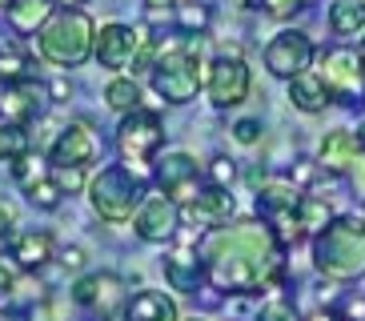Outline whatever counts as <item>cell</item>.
<instances>
[{
  "mask_svg": "<svg viewBox=\"0 0 365 321\" xmlns=\"http://www.w3.org/2000/svg\"><path fill=\"white\" fill-rule=\"evenodd\" d=\"M44 108V85L36 81H12L0 88V121H33Z\"/></svg>",
  "mask_w": 365,
  "mask_h": 321,
  "instance_id": "16",
  "label": "cell"
},
{
  "mask_svg": "<svg viewBox=\"0 0 365 321\" xmlns=\"http://www.w3.org/2000/svg\"><path fill=\"white\" fill-rule=\"evenodd\" d=\"M233 197H229V189H221V185H205L201 193L193 197V205H189V217L201 225H225L229 217H233Z\"/></svg>",
  "mask_w": 365,
  "mask_h": 321,
  "instance_id": "20",
  "label": "cell"
},
{
  "mask_svg": "<svg viewBox=\"0 0 365 321\" xmlns=\"http://www.w3.org/2000/svg\"><path fill=\"white\" fill-rule=\"evenodd\" d=\"M329 221H333V213H329V205H325L322 197H301V225H305V233L317 237Z\"/></svg>",
  "mask_w": 365,
  "mask_h": 321,
  "instance_id": "26",
  "label": "cell"
},
{
  "mask_svg": "<svg viewBox=\"0 0 365 321\" xmlns=\"http://www.w3.org/2000/svg\"><path fill=\"white\" fill-rule=\"evenodd\" d=\"M12 221H16V209H12V205H4V201H0V241H4V237L12 233Z\"/></svg>",
  "mask_w": 365,
  "mask_h": 321,
  "instance_id": "37",
  "label": "cell"
},
{
  "mask_svg": "<svg viewBox=\"0 0 365 321\" xmlns=\"http://www.w3.org/2000/svg\"><path fill=\"white\" fill-rule=\"evenodd\" d=\"M357 141H361V149H365V125H361V128H357Z\"/></svg>",
  "mask_w": 365,
  "mask_h": 321,
  "instance_id": "43",
  "label": "cell"
},
{
  "mask_svg": "<svg viewBox=\"0 0 365 321\" xmlns=\"http://www.w3.org/2000/svg\"><path fill=\"white\" fill-rule=\"evenodd\" d=\"M361 157V141L345 128H333L322 137V149H317V160H322L325 173H349Z\"/></svg>",
  "mask_w": 365,
  "mask_h": 321,
  "instance_id": "17",
  "label": "cell"
},
{
  "mask_svg": "<svg viewBox=\"0 0 365 321\" xmlns=\"http://www.w3.org/2000/svg\"><path fill=\"white\" fill-rule=\"evenodd\" d=\"M317 76L325 81L337 105H365V56L354 49H329L317 61Z\"/></svg>",
  "mask_w": 365,
  "mask_h": 321,
  "instance_id": "6",
  "label": "cell"
},
{
  "mask_svg": "<svg viewBox=\"0 0 365 321\" xmlns=\"http://www.w3.org/2000/svg\"><path fill=\"white\" fill-rule=\"evenodd\" d=\"M233 137L241 141V145H257V137H261V121H253V117L237 121V125H233Z\"/></svg>",
  "mask_w": 365,
  "mask_h": 321,
  "instance_id": "33",
  "label": "cell"
},
{
  "mask_svg": "<svg viewBox=\"0 0 365 321\" xmlns=\"http://www.w3.org/2000/svg\"><path fill=\"white\" fill-rule=\"evenodd\" d=\"M133 229L145 241H169L181 229V205L173 201V197H165V193L161 197H145V205L133 217Z\"/></svg>",
  "mask_w": 365,
  "mask_h": 321,
  "instance_id": "14",
  "label": "cell"
},
{
  "mask_svg": "<svg viewBox=\"0 0 365 321\" xmlns=\"http://www.w3.org/2000/svg\"><path fill=\"white\" fill-rule=\"evenodd\" d=\"M24 68H29L24 53H16V49H0V81H4V85L24 81Z\"/></svg>",
  "mask_w": 365,
  "mask_h": 321,
  "instance_id": "29",
  "label": "cell"
},
{
  "mask_svg": "<svg viewBox=\"0 0 365 321\" xmlns=\"http://www.w3.org/2000/svg\"><path fill=\"white\" fill-rule=\"evenodd\" d=\"M53 177H56V185H61V189H68V193H76L81 185H85V169H56Z\"/></svg>",
  "mask_w": 365,
  "mask_h": 321,
  "instance_id": "36",
  "label": "cell"
},
{
  "mask_svg": "<svg viewBox=\"0 0 365 321\" xmlns=\"http://www.w3.org/2000/svg\"><path fill=\"white\" fill-rule=\"evenodd\" d=\"M309 64H313V41L305 36V32L285 29V32H277V36L269 41V49H265V68H269L273 76H281V81H293V76L309 73Z\"/></svg>",
  "mask_w": 365,
  "mask_h": 321,
  "instance_id": "9",
  "label": "cell"
},
{
  "mask_svg": "<svg viewBox=\"0 0 365 321\" xmlns=\"http://www.w3.org/2000/svg\"><path fill=\"white\" fill-rule=\"evenodd\" d=\"M337 317L341 321H365V297H345L337 305Z\"/></svg>",
  "mask_w": 365,
  "mask_h": 321,
  "instance_id": "34",
  "label": "cell"
},
{
  "mask_svg": "<svg viewBox=\"0 0 365 321\" xmlns=\"http://www.w3.org/2000/svg\"><path fill=\"white\" fill-rule=\"evenodd\" d=\"M289 101H293V108H301V113H322L333 96H329V88H325V81L317 73H301V76L289 81Z\"/></svg>",
  "mask_w": 365,
  "mask_h": 321,
  "instance_id": "22",
  "label": "cell"
},
{
  "mask_svg": "<svg viewBox=\"0 0 365 321\" xmlns=\"http://www.w3.org/2000/svg\"><path fill=\"white\" fill-rule=\"evenodd\" d=\"M205 96L213 108H233L249 96V64L237 49H225L205 73Z\"/></svg>",
  "mask_w": 365,
  "mask_h": 321,
  "instance_id": "7",
  "label": "cell"
},
{
  "mask_svg": "<svg viewBox=\"0 0 365 321\" xmlns=\"http://www.w3.org/2000/svg\"><path fill=\"white\" fill-rule=\"evenodd\" d=\"M193 321H201V317H193Z\"/></svg>",
  "mask_w": 365,
  "mask_h": 321,
  "instance_id": "47",
  "label": "cell"
},
{
  "mask_svg": "<svg viewBox=\"0 0 365 321\" xmlns=\"http://www.w3.org/2000/svg\"><path fill=\"white\" fill-rule=\"evenodd\" d=\"M361 221H365V209H361Z\"/></svg>",
  "mask_w": 365,
  "mask_h": 321,
  "instance_id": "45",
  "label": "cell"
},
{
  "mask_svg": "<svg viewBox=\"0 0 365 321\" xmlns=\"http://www.w3.org/2000/svg\"><path fill=\"white\" fill-rule=\"evenodd\" d=\"M257 321H297V310H293V301H285V297H269L265 305H261Z\"/></svg>",
  "mask_w": 365,
  "mask_h": 321,
  "instance_id": "31",
  "label": "cell"
},
{
  "mask_svg": "<svg viewBox=\"0 0 365 321\" xmlns=\"http://www.w3.org/2000/svg\"><path fill=\"white\" fill-rule=\"evenodd\" d=\"M329 29L337 36H357L365 29V0H337L329 9Z\"/></svg>",
  "mask_w": 365,
  "mask_h": 321,
  "instance_id": "23",
  "label": "cell"
},
{
  "mask_svg": "<svg viewBox=\"0 0 365 321\" xmlns=\"http://www.w3.org/2000/svg\"><path fill=\"white\" fill-rule=\"evenodd\" d=\"M73 297L76 305H85V310H97L101 317H113V313L120 310V305H129L125 301V281L117 277V273H88V277H81L73 285Z\"/></svg>",
  "mask_w": 365,
  "mask_h": 321,
  "instance_id": "13",
  "label": "cell"
},
{
  "mask_svg": "<svg viewBox=\"0 0 365 321\" xmlns=\"http://www.w3.org/2000/svg\"><path fill=\"white\" fill-rule=\"evenodd\" d=\"M12 293H16V277H12V269L0 265V301L12 297Z\"/></svg>",
  "mask_w": 365,
  "mask_h": 321,
  "instance_id": "39",
  "label": "cell"
},
{
  "mask_svg": "<svg viewBox=\"0 0 365 321\" xmlns=\"http://www.w3.org/2000/svg\"><path fill=\"white\" fill-rule=\"evenodd\" d=\"M145 4H149V16H161V12L173 9V0H145Z\"/></svg>",
  "mask_w": 365,
  "mask_h": 321,
  "instance_id": "40",
  "label": "cell"
},
{
  "mask_svg": "<svg viewBox=\"0 0 365 321\" xmlns=\"http://www.w3.org/2000/svg\"><path fill=\"white\" fill-rule=\"evenodd\" d=\"M177 24H181L185 32H205L209 9H205V4H177Z\"/></svg>",
  "mask_w": 365,
  "mask_h": 321,
  "instance_id": "30",
  "label": "cell"
},
{
  "mask_svg": "<svg viewBox=\"0 0 365 321\" xmlns=\"http://www.w3.org/2000/svg\"><path fill=\"white\" fill-rule=\"evenodd\" d=\"M105 101L117 113H137V101H140V88L133 85L129 76H117V81H108V88H105Z\"/></svg>",
  "mask_w": 365,
  "mask_h": 321,
  "instance_id": "25",
  "label": "cell"
},
{
  "mask_svg": "<svg viewBox=\"0 0 365 321\" xmlns=\"http://www.w3.org/2000/svg\"><path fill=\"white\" fill-rule=\"evenodd\" d=\"M33 149V137L21 121H0V160H21Z\"/></svg>",
  "mask_w": 365,
  "mask_h": 321,
  "instance_id": "24",
  "label": "cell"
},
{
  "mask_svg": "<svg viewBox=\"0 0 365 321\" xmlns=\"http://www.w3.org/2000/svg\"><path fill=\"white\" fill-rule=\"evenodd\" d=\"M361 56H365V53H361Z\"/></svg>",
  "mask_w": 365,
  "mask_h": 321,
  "instance_id": "48",
  "label": "cell"
},
{
  "mask_svg": "<svg viewBox=\"0 0 365 321\" xmlns=\"http://www.w3.org/2000/svg\"><path fill=\"white\" fill-rule=\"evenodd\" d=\"M149 44H153V36H145L140 29H129V24H105L93 53H97V61L105 64V68H133Z\"/></svg>",
  "mask_w": 365,
  "mask_h": 321,
  "instance_id": "10",
  "label": "cell"
},
{
  "mask_svg": "<svg viewBox=\"0 0 365 321\" xmlns=\"http://www.w3.org/2000/svg\"><path fill=\"white\" fill-rule=\"evenodd\" d=\"M309 321H341V317H337V313H329V310H325V313H313Z\"/></svg>",
  "mask_w": 365,
  "mask_h": 321,
  "instance_id": "42",
  "label": "cell"
},
{
  "mask_svg": "<svg viewBox=\"0 0 365 321\" xmlns=\"http://www.w3.org/2000/svg\"><path fill=\"white\" fill-rule=\"evenodd\" d=\"M161 269H165V281H169L177 293H197V289H201V281L209 277V273H205L201 253H197L193 245L169 249V253H165V261H161Z\"/></svg>",
  "mask_w": 365,
  "mask_h": 321,
  "instance_id": "15",
  "label": "cell"
},
{
  "mask_svg": "<svg viewBox=\"0 0 365 321\" xmlns=\"http://www.w3.org/2000/svg\"><path fill=\"white\" fill-rule=\"evenodd\" d=\"M201 261L209 285L225 293H257L281 285L285 277V245L265 221H237L205 233Z\"/></svg>",
  "mask_w": 365,
  "mask_h": 321,
  "instance_id": "1",
  "label": "cell"
},
{
  "mask_svg": "<svg viewBox=\"0 0 365 321\" xmlns=\"http://www.w3.org/2000/svg\"><path fill=\"white\" fill-rule=\"evenodd\" d=\"M9 257L16 261L21 269H41L53 261V237L44 233V229H24V233L12 237V245H9Z\"/></svg>",
  "mask_w": 365,
  "mask_h": 321,
  "instance_id": "19",
  "label": "cell"
},
{
  "mask_svg": "<svg viewBox=\"0 0 365 321\" xmlns=\"http://www.w3.org/2000/svg\"><path fill=\"white\" fill-rule=\"evenodd\" d=\"M12 177H16V181H21V189L29 193V189H33L36 181H44V177H48V173H44L41 157H33V153H29V157L12 160Z\"/></svg>",
  "mask_w": 365,
  "mask_h": 321,
  "instance_id": "27",
  "label": "cell"
},
{
  "mask_svg": "<svg viewBox=\"0 0 365 321\" xmlns=\"http://www.w3.org/2000/svg\"><path fill=\"white\" fill-rule=\"evenodd\" d=\"M101 145L93 137V128L85 121H73L56 133L53 149H48V160H53V169H85L88 160H97Z\"/></svg>",
  "mask_w": 365,
  "mask_h": 321,
  "instance_id": "11",
  "label": "cell"
},
{
  "mask_svg": "<svg viewBox=\"0 0 365 321\" xmlns=\"http://www.w3.org/2000/svg\"><path fill=\"white\" fill-rule=\"evenodd\" d=\"M61 265H65V269H81V265H85V249H65V253H61Z\"/></svg>",
  "mask_w": 365,
  "mask_h": 321,
  "instance_id": "38",
  "label": "cell"
},
{
  "mask_svg": "<svg viewBox=\"0 0 365 321\" xmlns=\"http://www.w3.org/2000/svg\"><path fill=\"white\" fill-rule=\"evenodd\" d=\"M165 145V128H161V117L157 113H145V108H137V113H129V117L120 121L117 128V149L125 160H133V165H149V157Z\"/></svg>",
  "mask_w": 365,
  "mask_h": 321,
  "instance_id": "8",
  "label": "cell"
},
{
  "mask_svg": "<svg viewBox=\"0 0 365 321\" xmlns=\"http://www.w3.org/2000/svg\"><path fill=\"white\" fill-rule=\"evenodd\" d=\"M361 53H365V44H361Z\"/></svg>",
  "mask_w": 365,
  "mask_h": 321,
  "instance_id": "46",
  "label": "cell"
},
{
  "mask_svg": "<svg viewBox=\"0 0 365 321\" xmlns=\"http://www.w3.org/2000/svg\"><path fill=\"white\" fill-rule=\"evenodd\" d=\"M313 265L329 281L365 277V221L357 217H333L313 237Z\"/></svg>",
  "mask_w": 365,
  "mask_h": 321,
  "instance_id": "2",
  "label": "cell"
},
{
  "mask_svg": "<svg viewBox=\"0 0 365 321\" xmlns=\"http://www.w3.org/2000/svg\"><path fill=\"white\" fill-rule=\"evenodd\" d=\"M201 56L193 49H169L161 61L153 64V88L157 96H165L169 105H189L201 93Z\"/></svg>",
  "mask_w": 365,
  "mask_h": 321,
  "instance_id": "5",
  "label": "cell"
},
{
  "mask_svg": "<svg viewBox=\"0 0 365 321\" xmlns=\"http://www.w3.org/2000/svg\"><path fill=\"white\" fill-rule=\"evenodd\" d=\"M157 185L165 189V197H173L177 205H193V197L205 189L201 185V169L189 153H169L157 165Z\"/></svg>",
  "mask_w": 365,
  "mask_h": 321,
  "instance_id": "12",
  "label": "cell"
},
{
  "mask_svg": "<svg viewBox=\"0 0 365 321\" xmlns=\"http://www.w3.org/2000/svg\"><path fill=\"white\" fill-rule=\"evenodd\" d=\"M233 177H237V160H229V157H213V160H209V185L229 189Z\"/></svg>",
  "mask_w": 365,
  "mask_h": 321,
  "instance_id": "32",
  "label": "cell"
},
{
  "mask_svg": "<svg viewBox=\"0 0 365 321\" xmlns=\"http://www.w3.org/2000/svg\"><path fill=\"white\" fill-rule=\"evenodd\" d=\"M125 321H181L177 313V301L161 289H140L133 293L129 305H125Z\"/></svg>",
  "mask_w": 365,
  "mask_h": 321,
  "instance_id": "18",
  "label": "cell"
},
{
  "mask_svg": "<svg viewBox=\"0 0 365 321\" xmlns=\"http://www.w3.org/2000/svg\"><path fill=\"white\" fill-rule=\"evenodd\" d=\"M4 16L16 32H41L56 12H53V0H9Z\"/></svg>",
  "mask_w": 365,
  "mask_h": 321,
  "instance_id": "21",
  "label": "cell"
},
{
  "mask_svg": "<svg viewBox=\"0 0 365 321\" xmlns=\"http://www.w3.org/2000/svg\"><path fill=\"white\" fill-rule=\"evenodd\" d=\"M97 49V32H93V21H88L81 9H65L56 12L53 21L41 29V56L53 64H81L88 53Z\"/></svg>",
  "mask_w": 365,
  "mask_h": 321,
  "instance_id": "4",
  "label": "cell"
},
{
  "mask_svg": "<svg viewBox=\"0 0 365 321\" xmlns=\"http://www.w3.org/2000/svg\"><path fill=\"white\" fill-rule=\"evenodd\" d=\"M61 197H65V189L56 185V177H44V181H36L33 189H29V201H33L36 209H56Z\"/></svg>",
  "mask_w": 365,
  "mask_h": 321,
  "instance_id": "28",
  "label": "cell"
},
{
  "mask_svg": "<svg viewBox=\"0 0 365 321\" xmlns=\"http://www.w3.org/2000/svg\"><path fill=\"white\" fill-rule=\"evenodd\" d=\"M65 4H81V0H65Z\"/></svg>",
  "mask_w": 365,
  "mask_h": 321,
  "instance_id": "44",
  "label": "cell"
},
{
  "mask_svg": "<svg viewBox=\"0 0 365 321\" xmlns=\"http://www.w3.org/2000/svg\"><path fill=\"white\" fill-rule=\"evenodd\" d=\"M261 9H265L269 16H281V21H285V16H293V12L301 9V0H261Z\"/></svg>",
  "mask_w": 365,
  "mask_h": 321,
  "instance_id": "35",
  "label": "cell"
},
{
  "mask_svg": "<svg viewBox=\"0 0 365 321\" xmlns=\"http://www.w3.org/2000/svg\"><path fill=\"white\" fill-rule=\"evenodd\" d=\"M48 93H53V96H68V85H65V81H53V85H48Z\"/></svg>",
  "mask_w": 365,
  "mask_h": 321,
  "instance_id": "41",
  "label": "cell"
},
{
  "mask_svg": "<svg viewBox=\"0 0 365 321\" xmlns=\"http://www.w3.org/2000/svg\"><path fill=\"white\" fill-rule=\"evenodd\" d=\"M145 173L129 169V165H108L88 181V201L105 221H129L145 205Z\"/></svg>",
  "mask_w": 365,
  "mask_h": 321,
  "instance_id": "3",
  "label": "cell"
}]
</instances>
